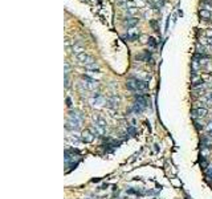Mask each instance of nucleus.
<instances>
[{
    "instance_id": "f257e3e1",
    "label": "nucleus",
    "mask_w": 212,
    "mask_h": 199,
    "mask_svg": "<svg viewBox=\"0 0 212 199\" xmlns=\"http://www.w3.org/2000/svg\"><path fill=\"white\" fill-rule=\"evenodd\" d=\"M126 88L132 92H143L148 89V82L139 78H130L126 82Z\"/></svg>"
},
{
    "instance_id": "f03ea898",
    "label": "nucleus",
    "mask_w": 212,
    "mask_h": 199,
    "mask_svg": "<svg viewBox=\"0 0 212 199\" xmlns=\"http://www.w3.org/2000/svg\"><path fill=\"white\" fill-rule=\"evenodd\" d=\"M76 58H77V61H78L80 64H82L84 66L89 65V64L95 63V60H94V58H93L92 56L86 55L85 52H82V53H80V55H77V56H76Z\"/></svg>"
},
{
    "instance_id": "7ed1b4c3",
    "label": "nucleus",
    "mask_w": 212,
    "mask_h": 199,
    "mask_svg": "<svg viewBox=\"0 0 212 199\" xmlns=\"http://www.w3.org/2000/svg\"><path fill=\"white\" fill-rule=\"evenodd\" d=\"M82 85L85 86L86 90H95V88H98V82L95 80L90 78L89 76H84V82Z\"/></svg>"
},
{
    "instance_id": "20e7f679",
    "label": "nucleus",
    "mask_w": 212,
    "mask_h": 199,
    "mask_svg": "<svg viewBox=\"0 0 212 199\" xmlns=\"http://www.w3.org/2000/svg\"><path fill=\"white\" fill-rule=\"evenodd\" d=\"M81 141L82 142H86V143L93 142V141H94V133H93L90 129L84 130L82 134H81Z\"/></svg>"
},
{
    "instance_id": "39448f33",
    "label": "nucleus",
    "mask_w": 212,
    "mask_h": 199,
    "mask_svg": "<svg viewBox=\"0 0 212 199\" xmlns=\"http://www.w3.org/2000/svg\"><path fill=\"white\" fill-rule=\"evenodd\" d=\"M90 103H92L93 106H102L103 103H106V100L100 94V93H95V94L92 97V100H90Z\"/></svg>"
},
{
    "instance_id": "423d86ee",
    "label": "nucleus",
    "mask_w": 212,
    "mask_h": 199,
    "mask_svg": "<svg viewBox=\"0 0 212 199\" xmlns=\"http://www.w3.org/2000/svg\"><path fill=\"white\" fill-rule=\"evenodd\" d=\"M118 103H119V97L118 96H115V94H111L110 97L106 100V106L107 108H117L118 106Z\"/></svg>"
},
{
    "instance_id": "0eeeda50",
    "label": "nucleus",
    "mask_w": 212,
    "mask_h": 199,
    "mask_svg": "<svg viewBox=\"0 0 212 199\" xmlns=\"http://www.w3.org/2000/svg\"><path fill=\"white\" fill-rule=\"evenodd\" d=\"M80 125H81V122L77 121V119H73V118H69L68 122H66V129L68 130H77L80 129Z\"/></svg>"
},
{
    "instance_id": "6e6552de",
    "label": "nucleus",
    "mask_w": 212,
    "mask_h": 199,
    "mask_svg": "<svg viewBox=\"0 0 212 199\" xmlns=\"http://www.w3.org/2000/svg\"><path fill=\"white\" fill-rule=\"evenodd\" d=\"M138 36H139V31H138L137 28H129L127 29V39L130 40V41H134L135 39H138Z\"/></svg>"
},
{
    "instance_id": "1a4fd4ad",
    "label": "nucleus",
    "mask_w": 212,
    "mask_h": 199,
    "mask_svg": "<svg viewBox=\"0 0 212 199\" xmlns=\"http://www.w3.org/2000/svg\"><path fill=\"white\" fill-rule=\"evenodd\" d=\"M207 113H208V110L206 108H198L192 111V117L193 118H198V117L199 118H203V117L207 116Z\"/></svg>"
},
{
    "instance_id": "9d476101",
    "label": "nucleus",
    "mask_w": 212,
    "mask_h": 199,
    "mask_svg": "<svg viewBox=\"0 0 212 199\" xmlns=\"http://www.w3.org/2000/svg\"><path fill=\"white\" fill-rule=\"evenodd\" d=\"M93 121H94V124L100 125V126L107 127V124H106V121L102 118V117L100 116V114H94V116H93Z\"/></svg>"
},
{
    "instance_id": "9b49d317",
    "label": "nucleus",
    "mask_w": 212,
    "mask_h": 199,
    "mask_svg": "<svg viewBox=\"0 0 212 199\" xmlns=\"http://www.w3.org/2000/svg\"><path fill=\"white\" fill-rule=\"evenodd\" d=\"M72 49H73V53H74L76 56L80 55V53H82V52H85V48L82 47L80 42H74V44H73V48H72Z\"/></svg>"
},
{
    "instance_id": "f8f14e48",
    "label": "nucleus",
    "mask_w": 212,
    "mask_h": 199,
    "mask_svg": "<svg viewBox=\"0 0 212 199\" xmlns=\"http://www.w3.org/2000/svg\"><path fill=\"white\" fill-rule=\"evenodd\" d=\"M126 12H127V15L130 16V17H137L138 16V8L137 7H130V8H126Z\"/></svg>"
},
{
    "instance_id": "ddd939ff",
    "label": "nucleus",
    "mask_w": 212,
    "mask_h": 199,
    "mask_svg": "<svg viewBox=\"0 0 212 199\" xmlns=\"http://www.w3.org/2000/svg\"><path fill=\"white\" fill-rule=\"evenodd\" d=\"M125 23H126L127 27H130V28H134V27L138 24V19H137V17H127Z\"/></svg>"
},
{
    "instance_id": "4468645a",
    "label": "nucleus",
    "mask_w": 212,
    "mask_h": 199,
    "mask_svg": "<svg viewBox=\"0 0 212 199\" xmlns=\"http://www.w3.org/2000/svg\"><path fill=\"white\" fill-rule=\"evenodd\" d=\"M69 118H73V119H77V121L82 122L84 117H82L80 113H77V111H70V113H69Z\"/></svg>"
},
{
    "instance_id": "2eb2a0df",
    "label": "nucleus",
    "mask_w": 212,
    "mask_h": 199,
    "mask_svg": "<svg viewBox=\"0 0 212 199\" xmlns=\"http://www.w3.org/2000/svg\"><path fill=\"white\" fill-rule=\"evenodd\" d=\"M200 17L204 19V20H208L211 17V12L208 9H200Z\"/></svg>"
},
{
    "instance_id": "dca6fc26",
    "label": "nucleus",
    "mask_w": 212,
    "mask_h": 199,
    "mask_svg": "<svg viewBox=\"0 0 212 199\" xmlns=\"http://www.w3.org/2000/svg\"><path fill=\"white\" fill-rule=\"evenodd\" d=\"M85 68L89 69V70H97V69H98V65H97L95 63H93V64H89V65H86Z\"/></svg>"
},
{
    "instance_id": "f3484780",
    "label": "nucleus",
    "mask_w": 212,
    "mask_h": 199,
    "mask_svg": "<svg viewBox=\"0 0 212 199\" xmlns=\"http://www.w3.org/2000/svg\"><path fill=\"white\" fill-rule=\"evenodd\" d=\"M206 174H207V177H208L209 179L212 180V165H211V166H208V167L206 169Z\"/></svg>"
},
{
    "instance_id": "a211bd4d",
    "label": "nucleus",
    "mask_w": 212,
    "mask_h": 199,
    "mask_svg": "<svg viewBox=\"0 0 212 199\" xmlns=\"http://www.w3.org/2000/svg\"><path fill=\"white\" fill-rule=\"evenodd\" d=\"M201 5L204 7V9H212V3H208V1H203L201 3Z\"/></svg>"
},
{
    "instance_id": "6ab92c4d",
    "label": "nucleus",
    "mask_w": 212,
    "mask_h": 199,
    "mask_svg": "<svg viewBox=\"0 0 212 199\" xmlns=\"http://www.w3.org/2000/svg\"><path fill=\"white\" fill-rule=\"evenodd\" d=\"M69 68H70V65H69V63L66 61V63H65V70H64V72H65V74L69 73Z\"/></svg>"
},
{
    "instance_id": "aec40b11",
    "label": "nucleus",
    "mask_w": 212,
    "mask_h": 199,
    "mask_svg": "<svg viewBox=\"0 0 212 199\" xmlns=\"http://www.w3.org/2000/svg\"><path fill=\"white\" fill-rule=\"evenodd\" d=\"M207 131L209 133V134H212V122H209L208 126H207Z\"/></svg>"
},
{
    "instance_id": "412c9836",
    "label": "nucleus",
    "mask_w": 212,
    "mask_h": 199,
    "mask_svg": "<svg viewBox=\"0 0 212 199\" xmlns=\"http://www.w3.org/2000/svg\"><path fill=\"white\" fill-rule=\"evenodd\" d=\"M148 42H150V45H151V47H153V48L155 47V40H154L153 37H150V39H148Z\"/></svg>"
},
{
    "instance_id": "4be33fe9",
    "label": "nucleus",
    "mask_w": 212,
    "mask_h": 199,
    "mask_svg": "<svg viewBox=\"0 0 212 199\" xmlns=\"http://www.w3.org/2000/svg\"><path fill=\"white\" fill-rule=\"evenodd\" d=\"M65 88H69V77H68V74H65Z\"/></svg>"
},
{
    "instance_id": "5701e85b",
    "label": "nucleus",
    "mask_w": 212,
    "mask_h": 199,
    "mask_svg": "<svg viewBox=\"0 0 212 199\" xmlns=\"http://www.w3.org/2000/svg\"><path fill=\"white\" fill-rule=\"evenodd\" d=\"M66 102H68V106H72V101H70V98H66Z\"/></svg>"
},
{
    "instance_id": "b1692460",
    "label": "nucleus",
    "mask_w": 212,
    "mask_h": 199,
    "mask_svg": "<svg viewBox=\"0 0 212 199\" xmlns=\"http://www.w3.org/2000/svg\"><path fill=\"white\" fill-rule=\"evenodd\" d=\"M207 36H208V37H212V31H211V29H209V31H207Z\"/></svg>"
},
{
    "instance_id": "393cba45",
    "label": "nucleus",
    "mask_w": 212,
    "mask_h": 199,
    "mask_svg": "<svg viewBox=\"0 0 212 199\" xmlns=\"http://www.w3.org/2000/svg\"><path fill=\"white\" fill-rule=\"evenodd\" d=\"M206 96H207V97H208V98H209V100H211V101H212V92H211V93H207V94H206Z\"/></svg>"
},
{
    "instance_id": "a878e982",
    "label": "nucleus",
    "mask_w": 212,
    "mask_h": 199,
    "mask_svg": "<svg viewBox=\"0 0 212 199\" xmlns=\"http://www.w3.org/2000/svg\"><path fill=\"white\" fill-rule=\"evenodd\" d=\"M65 40H66V41H65V44H66V45H69V44H70V41H69V39H65Z\"/></svg>"
},
{
    "instance_id": "bb28decb",
    "label": "nucleus",
    "mask_w": 212,
    "mask_h": 199,
    "mask_svg": "<svg viewBox=\"0 0 212 199\" xmlns=\"http://www.w3.org/2000/svg\"><path fill=\"white\" fill-rule=\"evenodd\" d=\"M211 49H212V47H211Z\"/></svg>"
},
{
    "instance_id": "cd10ccee",
    "label": "nucleus",
    "mask_w": 212,
    "mask_h": 199,
    "mask_svg": "<svg viewBox=\"0 0 212 199\" xmlns=\"http://www.w3.org/2000/svg\"><path fill=\"white\" fill-rule=\"evenodd\" d=\"M211 113H212V110H211Z\"/></svg>"
}]
</instances>
